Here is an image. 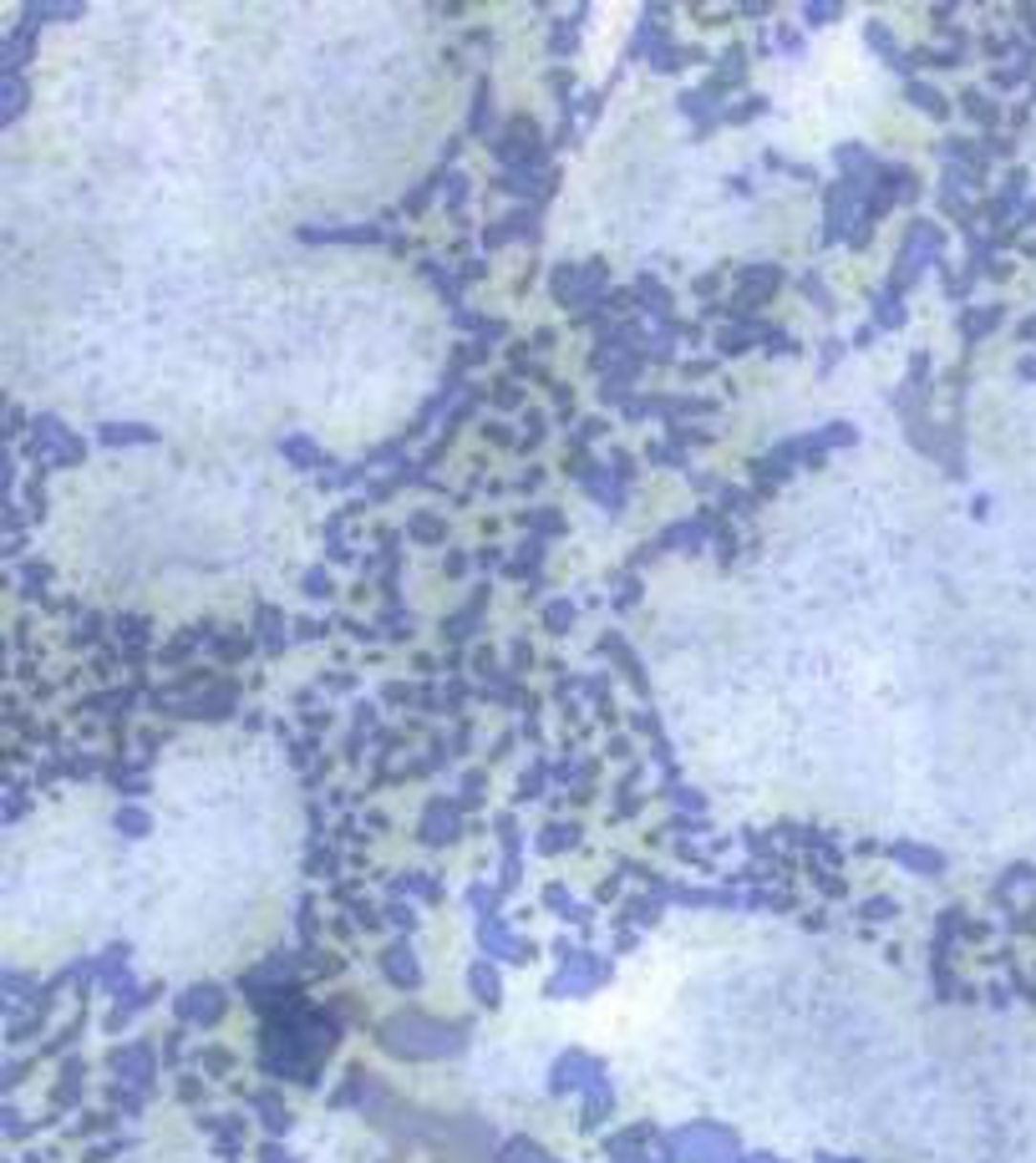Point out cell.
I'll list each match as a JSON object with an SVG mask.
<instances>
[{"label":"cell","mask_w":1036,"mask_h":1163,"mask_svg":"<svg viewBox=\"0 0 1036 1163\" xmlns=\"http://www.w3.org/2000/svg\"><path fill=\"white\" fill-rule=\"evenodd\" d=\"M504 1163H554L544 1149H533L529 1138H513V1143H504Z\"/></svg>","instance_id":"5"},{"label":"cell","mask_w":1036,"mask_h":1163,"mask_svg":"<svg viewBox=\"0 0 1036 1163\" xmlns=\"http://www.w3.org/2000/svg\"><path fill=\"white\" fill-rule=\"evenodd\" d=\"M590 1082H600V1067H594L590 1057H579V1052H570V1057H564L559 1067H554V1092H574V1088L585 1092Z\"/></svg>","instance_id":"3"},{"label":"cell","mask_w":1036,"mask_h":1163,"mask_svg":"<svg viewBox=\"0 0 1036 1163\" xmlns=\"http://www.w3.org/2000/svg\"><path fill=\"white\" fill-rule=\"evenodd\" d=\"M386 971H392L401 985H412V980H417V965H412L407 950H392V956H386Z\"/></svg>","instance_id":"6"},{"label":"cell","mask_w":1036,"mask_h":1163,"mask_svg":"<svg viewBox=\"0 0 1036 1163\" xmlns=\"http://www.w3.org/2000/svg\"><path fill=\"white\" fill-rule=\"evenodd\" d=\"M671 1149L681 1153L686 1163H732V1158H737V1138L726 1133V1128L701 1123V1128H686V1133H676V1138H671Z\"/></svg>","instance_id":"2"},{"label":"cell","mask_w":1036,"mask_h":1163,"mask_svg":"<svg viewBox=\"0 0 1036 1163\" xmlns=\"http://www.w3.org/2000/svg\"><path fill=\"white\" fill-rule=\"evenodd\" d=\"M747 1163H777V1158H747Z\"/></svg>","instance_id":"8"},{"label":"cell","mask_w":1036,"mask_h":1163,"mask_svg":"<svg viewBox=\"0 0 1036 1163\" xmlns=\"http://www.w3.org/2000/svg\"><path fill=\"white\" fill-rule=\"evenodd\" d=\"M823 1163H844V1158H823Z\"/></svg>","instance_id":"9"},{"label":"cell","mask_w":1036,"mask_h":1163,"mask_svg":"<svg viewBox=\"0 0 1036 1163\" xmlns=\"http://www.w3.org/2000/svg\"><path fill=\"white\" fill-rule=\"evenodd\" d=\"M381 1042L397 1057H447L463 1046V1026H442V1022H427V1016H397V1022L381 1026Z\"/></svg>","instance_id":"1"},{"label":"cell","mask_w":1036,"mask_h":1163,"mask_svg":"<svg viewBox=\"0 0 1036 1163\" xmlns=\"http://www.w3.org/2000/svg\"><path fill=\"white\" fill-rule=\"evenodd\" d=\"M219 1001H224V996L204 985V991H188L183 1001H178V1011H183L188 1022H208V1016H219Z\"/></svg>","instance_id":"4"},{"label":"cell","mask_w":1036,"mask_h":1163,"mask_svg":"<svg viewBox=\"0 0 1036 1163\" xmlns=\"http://www.w3.org/2000/svg\"><path fill=\"white\" fill-rule=\"evenodd\" d=\"M473 991H478L483 1001H498V976H493V965H473Z\"/></svg>","instance_id":"7"}]
</instances>
